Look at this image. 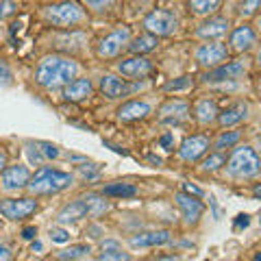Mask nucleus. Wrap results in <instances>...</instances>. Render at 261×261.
I'll use <instances>...</instances> for the list:
<instances>
[{"mask_svg": "<svg viewBox=\"0 0 261 261\" xmlns=\"http://www.w3.org/2000/svg\"><path fill=\"white\" fill-rule=\"evenodd\" d=\"M157 46H159V37L150 35V33H142V35H137V37H133L128 42V50L133 55H142L144 57L146 53H152Z\"/></svg>", "mask_w": 261, "mask_h": 261, "instance_id": "25", "label": "nucleus"}, {"mask_svg": "<svg viewBox=\"0 0 261 261\" xmlns=\"http://www.w3.org/2000/svg\"><path fill=\"white\" fill-rule=\"evenodd\" d=\"M261 11V0H242L240 5V15L242 18H252Z\"/></svg>", "mask_w": 261, "mask_h": 261, "instance_id": "33", "label": "nucleus"}, {"mask_svg": "<svg viewBox=\"0 0 261 261\" xmlns=\"http://www.w3.org/2000/svg\"><path fill=\"white\" fill-rule=\"evenodd\" d=\"M248 111H250L248 102H246V100H238V102L228 105L224 111L218 113V124L222 126V128L238 126V124H242V122L248 118Z\"/></svg>", "mask_w": 261, "mask_h": 261, "instance_id": "18", "label": "nucleus"}, {"mask_svg": "<svg viewBox=\"0 0 261 261\" xmlns=\"http://www.w3.org/2000/svg\"><path fill=\"white\" fill-rule=\"evenodd\" d=\"M209 146H211V140L207 135H190V137H185L181 146H178L176 157L185 163H196L207 154Z\"/></svg>", "mask_w": 261, "mask_h": 261, "instance_id": "12", "label": "nucleus"}, {"mask_svg": "<svg viewBox=\"0 0 261 261\" xmlns=\"http://www.w3.org/2000/svg\"><path fill=\"white\" fill-rule=\"evenodd\" d=\"M248 224H250V216L240 214L238 218H235V228H246Z\"/></svg>", "mask_w": 261, "mask_h": 261, "instance_id": "42", "label": "nucleus"}, {"mask_svg": "<svg viewBox=\"0 0 261 261\" xmlns=\"http://www.w3.org/2000/svg\"><path fill=\"white\" fill-rule=\"evenodd\" d=\"M37 148L42 150V154L46 157V161H48V159H57V157L61 154L59 146H55V144H50V142H37Z\"/></svg>", "mask_w": 261, "mask_h": 261, "instance_id": "36", "label": "nucleus"}, {"mask_svg": "<svg viewBox=\"0 0 261 261\" xmlns=\"http://www.w3.org/2000/svg\"><path fill=\"white\" fill-rule=\"evenodd\" d=\"M31 181V170L22 163H15V166H7L0 174V190L7 194L13 192H22L27 190V185Z\"/></svg>", "mask_w": 261, "mask_h": 261, "instance_id": "11", "label": "nucleus"}, {"mask_svg": "<svg viewBox=\"0 0 261 261\" xmlns=\"http://www.w3.org/2000/svg\"><path fill=\"white\" fill-rule=\"evenodd\" d=\"M152 113V107L146 100H126L118 109V120L120 122H137L144 120Z\"/></svg>", "mask_w": 261, "mask_h": 261, "instance_id": "22", "label": "nucleus"}, {"mask_svg": "<svg viewBox=\"0 0 261 261\" xmlns=\"http://www.w3.org/2000/svg\"><path fill=\"white\" fill-rule=\"evenodd\" d=\"M7 168V152L0 150V174H3V170Z\"/></svg>", "mask_w": 261, "mask_h": 261, "instance_id": "46", "label": "nucleus"}, {"mask_svg": "<svg viewBox=\"0 0 261 261\" xmlns=\"http://www.w3.org/2000/svg\"><path fill=\"white\" fill-rule=\"evenodd\" d=\"M192 111V105L185 98H170L159 107V122L161 124H170V126H178L187 122Z\"/></svg>", "mask_w": 261, "mask_h": 261, "instance_id": "9", "label": "nucleus"}, {"mask_svg": "<svg viewBox=\"0 0 261 261\" xmlns=\"http://www.w3.org/2000/svg\"><path fill=\"white\" fill-rule=\"evenodd\" d=\"M228 46L222 44V42H205L200 44L198 48L194 50V59L200 68H207V70H214L218 65H222L228 61Z\"/></svg>", "mask_w": 261, "mask_h": 261, "instance_id": "7", "label": "nucleus"}, {"mask_svg": "<svg viewBox=\"0 0 261 261\" xmlns=\"http://www.w3.org/2000/svg\"><path fill=\"white\" fill-rule=\"evenodd\" d=\"M92 94H94V85H92V81L85 76H76L74 81H70V83L63 87V98L70 102H83Z\"/></svg>", "mask_w": 261, "mask_h": 261, "instance_id": "20", "label": "nucleus"}, {"mask_svg": "<svg viewBox=\"0 0 261 261\" xmlns=\"http://www.w3.org/2000/svg\"><path fill=\"white\" fill-rule=\"evenodd\" d=\"M98 261H133L130 252L122 248V244L116 240H105L98 250Z\"/></svg>", "mask_w": 261, "mask_h": 261, "instance_id": "23", "label": "nucleus"}, {"mask_svg": "<svg viewBox=\"0 0 261 261\" xmlns=\"http://www.w3.org/2000/svg\"><path fill=\"white\" fill-rule=\"evenodd\" d=\"M248 72V65L246 61L242 59H233V61H226L222 65H218V68L209 70L205 74V81L207 83H224V81H240L246 76Z\"/></svg>", "mask_w": 261, "mask_h": 261, "instance_id": "13", "label": "nucleus"}, {"mask_svg": "<svg viewBox=\"0 0 261 261\" xmlns=\"http://www.w3.org/2000/svg\"><path fill=\"white\" fill-rule=\"evenodd\" d=\"M137 194V187L130 183H113L102 190V196H111V198H130Z\"/></svg>", "mask_w": 261, "mask_h": 261, "instance_id": "27", "label": "nucleus"}, {"mask_svg": "<svg viewBox=\"0 0 261 261\" xmlns=\"http://www.w3.org/2000/svg\"><path fill=\"white\" fill-rule=\"evenodd\" d=\"M240 130H222L218 137H216V142H214V148L218 152H224L226 148H233L235 144L240 142Z\"/></svg>", "mask_w": 261, "mask_h": 261, "instance_id": "29", "label": "nucleus"}, {"mask_svg": "<svg viewBox=\"0 0 261 261\" xmlns=\"http://www.w3.org/2000/svg\"><path fill=\"white\" fill-rule=\"evenodd\" d=\"M159 144H161V146H163V148H166V150H172V148H174V135H172V133H166V135H161Z\"/></svg>", "mask_w": 261, "mask_h": 261, "instance_id": "40", "label": "nucleus"}, {"mask_svg": "<svg viewBox=\"0 0 261 261\" xmlns=\"http://www.w3.org/2000/svg\"><path fill=\"white\" fill-rule=\"evenodd\" d=\"M98 87H100V94L109 98V100H122V98L130 96L137 89V85L128 83V79H122L116 74H102Z\"/></svg>", "mask_w": 261, "mask_h": 261, "instance_id": "14", "label": "nucleus"}, {"mask_svg": "<svg viewBox=\"0 0 261 261\" xmlns=\"http://www.w3.org/2000/svg\"><path fill=\"white\" fill-rule=\"evenodd\" d=\"M87 216H89V209H87L85 198H76V200L68 202V205L57 214V224H61V226L74 224V222H79V220H83Z\"/></svg>", "mask_w": 261, "mask_h": 261, "instance_id": "21", "label": "nucleus"}, {"mask_svg": "<svg viewBox=\"0 0 261 261\" xmlns=\"http://www.w3.org/2000/svg\"><path fill=\"white\" fill-rule=\"evenodd\" d=\"M118 0H81V5L87 9V13H107L109 9L116 7Z\"/></svg>", "mask_w": 261, "mask_h": 261, "instance_id": "32", "label": "nucleus"}, {"mask_svg": "<svg viewBox=\"0 0 261 261\" xmlns=\"http://www.w3.org/2000/svg\"><path fill=\"white\" fill-rule=\"evenodd\" d=\"M261 174V157L252 146H235L226 159V176L233 181H252Z\"/></svg>", "mask_w": 261, "mask_h": 261, "instance_id": "4", "label": "nucleus"}, {"mask_svg": "<svg viewBox=\"0 0 261 261\" xmlns=\"http://www.w3.org/2000/svg\"><path fill=\"white\" fill-rule=\"evenodd\" d=\"M50 240H53L55 244H65V242H70V231H68L65 226L57 224V226L50 228Z\"/></svg>", "mask_w": 261, "mask_h": 261, "instance_id": "35", "label": "nucleus"}, {"mask_svg": "<svg viewBox=\"0 0 261 261\" xmlns=\"http://www.w3.org/2000/svg\"><path fill=\"white\" fill-rule=\"evenodd\" d=\"M255 261H261V252H259V255H257V257H255Z\"/></svg>", "mask_w": 261, "mask_h": 261, "instance_id": "50", "label": "nucleus"}, {"mask_svg": "<svg viewBox=\"0 0 261 261\" xmlns=\"http://www.w3.org/2000/svg\"><path fill=\"white\" fill-rule=\"evenodd\" d=\"M259 89H261V83H259Z\"/></svg>", "mask_w": 261, "mask_h": 261, "instance_id": "52", "label": "nucleus"}, {"mask_svg": "<svg viewBox=\"0 0 261 261\" xmlns=\"http://www.w3.org/2000/svg\"><path fill=\"white\" fill-rule=\"evenodd\" d=\"M174 202H176V207L181 209V216H183L187 226H194V224L200 222L202 214H205V205H202V200H198L196 196H190L185 192H176L174 194Z\"/></svg>", "mask_w": 261, "mask_h": 261, "instance_id": "16", "label": "nucleus"}, {"mask_svg": "<svg viewBox=\"0 0 261 261\" xmlns=\"http://www.w3.org/2000/svg\"><path fill=\"white\" fill-rule=\"evenodd\" d=\"M222 166H226V157L222 152H218V150H214V152H209V154H205V159H202V163H200V170L202 172H218Z\"/></svg>", "mask_w": 261, "mask_h": 261, "instance_id": "30", "label": "nucleus"}, {"mask_svg": "<svg viewBox=\"0 0 261 261\" xmlns=\"http://www.w3.org/2000/svg\"><path fill=\"white\" fill-rule=\"evenodd\" d=\"M44 20L46 24H50L55 29H70L74 31L79 29L81 24H85L89 13L87 9L76 0H61V3H55V5H48L44 7Z\"/></svg>", "mask_w": 261, "mask_h": 261, "instance_id": "2", "label": "nucleus"}, {"mask_svg": "<svg viewBox=\"0 0 261 261\" xmlns=\"http://www.w3.org/2000/svg\"><path fill=\"white\" fill-rule=\"evenodd\" d=\"M183 190H185V194H190V196H202V194H205L202 190H198L196 185H190V183H185V185H183Z\"/></svg>", "mask_w": 261, "mask_h": 261, "instance_id": "44", "label": "nucleus"}, {"mask_svg": "<svg viewBox=\"0 0 261 261\" xmlns=\"http://www.w3.org/2000/svg\"><path fill=\"white\" fill-rule=\"evenodd\" d=\"M154 70V65L150 59H146L142 55H133L128 59H122L118 63V72L120 76H124L128 81H140V79H146Z\"/></svg>", "mask_w": 261, "mask_h": 261, "instance_id": "15", "label": "nucleus"}, {"mask_svg": "<svg viewBox=\"0 0 261 261\" xmlns=\"http://www.w3.org/2000/svg\"><path fill=\"white\" fill-rule=\"evenodd\" d=\"M11 83H13V72L9 68V63L0 59V85H11Z\"/></svg>", "mask_w": 261, "mask_h": 261, "instance_id": "37", "label": "nucleus"}, {"mask_svg": "<svg viewBox=\"0 0 261 261\" xmlns=\"http://www.w3.org/2000/svg\"><path fill=\"white\" fill-rule=\"evenodd\" d=\"M89 250H92L89 244H76V246L59 250V252H57V259H59V261H76V259H83L85 255H89Z\"/></svg>", "mask_w": 261, "mask_h": 261, "instance_id": "28", "label": "nucleus"}, {"mask_svg": "<svg viewBox=\"0 0 261 261\" xmlns=\"http://www.w3.org/2000/svg\"><path fill=\"white\" fill-rule=\"evenodd\" d=\"M231 31V20L224 15H209L205 22H200V27L196 29V37L202 42H222Z\"/></svg>", "mask_w": 261, "mask_h": 261, "instance_id": "10", "label": "nucleus"}, {"mask_svg": "<svg viewBox=\"0 0 261 261\" xmlns=\"http://www.w3.org/2000/svg\"><path fill=\"white\" fill-rule=\"evenodd\" d=\"M172 240V233L166 231V228H157V231H144L137 233L128 240V244L133 248H152V246H163Z\"/></svg>", "mask_w": 261, "mask_h": 261, "instance_id": "19", "label": "nucleus"}, {"mask_svg": "<svg viewBox=\"0 0 261 261\" xmlns=\"http://www.w3.org/2000/svg\"><path fill=\"white\" fill-rule=\"evenodd\" d=\"M27 152H29V159H31V163H35V166H42V163H46V157L42 154V150L37 148V144H29Z\"/></svg>", "mask_w": 261, "mask_h": 261, "instance_id": "38", "label": "nucleus"}, {"mask_svg": "<svg viewBox=\"0 0 261 261\" xmlns=\"http://www.w3.org/2000/svg\"><path fill=\"white\" fill-rule=\"evenodd\" d=\"M257 31L250 27V24H242V27L233 29L231 35H228V50L235 53H248L257 46Z\"/></svg>", "mask_w": 261, "mask_h": 261, "instance_id": "17", "label": "nucleus"}, {"mask_svg": "<svg viewBox=\"0 0 261 261\" xmlns=\"http://www.w3.org/2000/svg\"><path fill=\"white\" fill-rule=\"evenodd\" d=\"M11 259H13V250L0 242V261H11Z\"/></svg>", "mask_w": 261, "mask_h": 261, "instance_id": "41", "label": "nucleus"}, {"mask_svg": "<svg viewBox=\"0 0 261 261\" xmlns=\"http://www.w3.org/2000/svg\"><path fill=\"white\" fill-rule=\"evenodd\" d=\"M130 29L128 27H120L116 31H111L109 35H105L100 42H98L96 46V57L98 59H116V57L124 50V48H128V42H130Z\"/></svg>", "mask_w": 261, "mask_h": 261, "instance_id": "6", "label": "nucleus"}, {"mask_svg": "<svg viewBox=\"0 0 261 261\" xmlns=\"http://www.w3.org/2000/svg\"><path fill=\"white\" fill-rule=\"evenodd\" d=\"M15 11V5L11 0H0V20L7 18V15H11Z\"/></svg>", "mask_w": 261, "mask_h": 261, "instance_id": "39", "label": "nucleus"}, {"mask_svg": "<svg viewBox=\"0 0 261 261\" xmlns=\"http://www.w3.org/2000/svg\"><path fill=\"white\" fill-rule=\"evenodd\" d=\"M35 235H37V226H27L22 231V240H35Z\"/></svg>", "mask_w": 261, "mask_h": 261, "instance_id": "43", "label": "nucleus"}, {"mask_svg": "<svg viewBox=\"0 0 261 261\" xmlns=\"http://www.w3.org/2000/svg\"><path fill=\"white\" fill-rule=\"evenodd\" d=\"M0 228H3V220H0Z\"/></svg>", "mask_w": 261, "mask_h": 261, "instance_id": "51", "label": "nucleus"}, {"mask_svg": "<svg viewBox=\"0 0 261 261\" xmlns=\"http://www.w3.org/2000/svg\"><path fill=\"white\" fill-rule=\"evenodd\" d=\"M252 196L261 200V185H255V187H252Z\"/></svg>", "mask_w": 261, "mask_h": 261, "instance_id": "47", "label": "nucleus"}, {"mask_svg": "<svg viewBox=\"0 0 261 261\" xmlns=\"http://www.w3.org/2000/svg\"><path fill=\"white\" fill-rule=\"evenodd\" d=\"M194 85L192 76H181L178 81H170V83L163 87V92H181V89H190Z\"/></svg>", "mask_w": 261, "mask_h": 261, "instance_id": "34", "label": "nucleus"}, {"mask_svg": "<svg viewBox=\"0 0 261 261\" xmlns=\"http://www.w3.org/2000/svg\"><path fill=\"white\" fill-rule=\"evenodd\" d=\"M31 248H33V252H35V250H37V252H42V250H44V244H42V242H39V240H33V244H31Z\"/></svg>", "mask_w": 261, "mask_h": 261, "instance_id": "45", "label": "nucleus"}, {"mask_svg": "<svg viewBox=\"0 0 261 261\" xmlns=\"http://www.w3.org/2000/svg\"><path fill=\"white\" fill-rule=\"evenodd\" d=\"M218 113H220L218 105L211 100V98H200V100L194 105V116L202 126H209V124H214V122H218Z\"/></svg>", "mask_w": 261, "mask_h": 261, "instance_id": "24", "label": "nucleus"}, {"mask_svg": "<svg viewBox=\"0 0 261 261\" xmlns=\"http://www.w3.org/2000/svg\"><path fill=\"white\" fill-rule=\"evenodd\" d=\"M142 27L154 37H168L178 29V15L172 9H154L144 18Z\"/></svg>", "mask_w": 261, "mask_h": 261, "instance_id": "5", "label": "nucleus"}, {"mask_svg": "<svg viewBox=\"0 0 261 261\" xmlns=\"http://www.w3.org/2000/svg\"><path fill=\"white\" fill-rule=\"evenodd\" d=\"M255 61H257V65L261 68V48H259V50H257V55H255Z\"/></svg>", "mask_w": 261, "mask_h": 261, "instance_id": "49", "label": "nucleus"}, {"mask_svg": "<svg viewBox=\"0 0 261 261\" xmlns=\"http://www.w3.org/2000/svg\"><path fill=\"white\" fill-rule=\"evenodd\" d=\"M39 209V202L27 196V198H5L0 200V216L11 220V222H20V220L31 218Z\"/></svg>", "mask_w": 261, "mask_h": 261, "instance_id": "8", "label": "nucleus"}, {"mask_svg": "<svg viewBox=\"0 0 261 261\" xmlns=\"http://www.w3.org/2000/svg\"><path fill=\"white\" fill-rule=\"evenodd\" d=\"M220 5H222V0H187V7H190V11L194 15H200V18H209V15H214Z\"/></svg>", "mask_w": 261, "mask_h": 261, "instance_id": "26", "label": "nucleus"}, {"mask_svg": "<svg viewBox=\"0 0 261 261\" xmlns=\"http://www.w3.org/2000/svg\"><path fill=\"white\" fill-rule=\"evenodd\" d=\"M83 198L87 202L89 218H98V216H102L105 211L109 209V202L102 200V196H98V194H87V196H83Z\"/></svg>", "mask_w": 261, "mask_h": 261, "instance_id": "31", "label": "nucleus"}, {"mask_svg": "<svg viewBox=\"0 0 261 261\" xmlns=\"http://www.w3.org/2000/svg\"><path fill=\"white\" fill-rule=\"evenodd\" d=\"M72 183H74V176L70 172H63V170H57L50 166H42L35 174H31L27 190L31 196H53L70 190Z\"/></svg>", "mask_w": 261, "mask_h": 261, "instance_id": "3", "label": "nucleus"}, {"mask_svg": "<svg viewBox=\"0 0 261 261\" xmlns=\"http://www.w3.org/2000/svg\"><path fill=\"white\" fill-rule=\"evenodd\" d=\"M255 27H257V33H261V13L257 15V22H255Z\"/></svg>", "mask_w": 261, "mask_h": 261, "instance_id": "48", "label": "nucleus"}, {"mask_svg": "<svg viewBox=\"0 0 261 261\" xmlns=\"http://www.w3.org/2000/svg\"><path fill=\"white\" fill-rule=\"evenodd\" d=\"M79 74V63L70 57H61V55H46L39 59L37 68H35V83L44 89H57V87H65L70 81H74Z\"/></svg>", "mask_w": 261, "mask_h": 261, "instance_id": "1", "label": "nucleus"}]
</instances>
